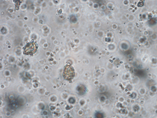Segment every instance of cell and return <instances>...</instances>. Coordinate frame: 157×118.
Masks as SVG:
<instances>
[{
  "label": "cell",
  "mask_w": 157,
  "mask_h": 118,
  "mask_svg": "<svg viewBox=\"0 0 157 118\" xmlns=\"http://www.w3.org/2000/svg\"><path fill=\"white\" fill-rule=\"evenodd\" d=\"M37 45L36 43L30 42L28 43L27 45L24 47V53L26 55H33L37 51Z\"/></svg>",
  "instance_id": "6da1fadb"
},
{
  "label": "cell",
  "mask_w": 157,
  "mask_h": 118,
  "mask_svg": "<svg viewBox=\"0 0 157 118\" xmlns=\"http://www.w3.org/2000/svg\"><path fill=\"white\" fill-rule=\"evenodd\" d=\"M63 76L66 80H71L75 76L74 69L71 66H67L65 67L63 72Z\"/></svg>",
  "instance_id": "7a4b0ae2"
}]
</instances>
